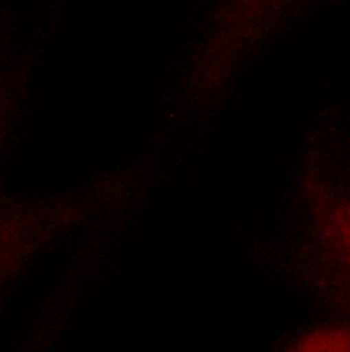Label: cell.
<instances>
[{
    "label": "cell",
    "instance_id": "obj_1",
    "mask_svg": "<svg viewBox=\"0 0 350 352\" xmlns=\"http://www.w3.org/2000/svg\"><path fill=\"white\" fill-rule=\"evenodd\" d=\"M299 268L350 322V100L325 112L301 159Z\"/></svg>",
    "mask_w": 350,
    "mask_h": 352
}]
</instances>
